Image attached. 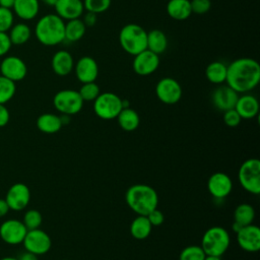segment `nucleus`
I'll list each match as a JSON object with an SVG mask.
<instances>
[{"label":"nucleus","instance_id":"obj_46","mask_svg":"<svg viewBox=\"0 0 260 260\" xmlns=\"http://www.w3.org/2000/svg\"><path fill=\"white\" fill-rule=\"evenodd\" d=\"M15 0H0V6L4 8H9L12 9V6L14 4Z\"/></svg>","mask_w":260,"mask_h":260},{"label":"nucleus","instance_id":"obj_49","mask_svg":"<svg viewBox=\"0 0 260 260\" xmlns=\"http://www.w3.org/2000/svg\"><path fill=\"white\" fill-rule=\"evenodd\" d=\"M0 260H18V259L14 257H4V258H1Z\"/></svg>","mask_w":260,"mask_h":260},{"label":"nucleus","instance_id":"obj_34","mask_svg":"<svg viewBox=\"0 0 260 260\" xmlns=\"http://www.w3.org/2000/svg\"><path fill=\"white\" fill-rule=\"evenodd\" d=\"M205 253L200 246L191 245L185 247L179 256V260H204Z\"/></svg>","mask_w":260,"mask_h":260},{"label":"nucleus","instance_id":"obj_12","mask_svg":"<svg viewBox=\"0 0 260 260\" xmlns=\"http://www.w3.org/2000/svg\"><path fill=\"white\" fill-rule=\"evenodd\" d=\"M27 74V66L17 56H4L0 63V75L16 82L22 80Z\"/></svg>","mask_w":260,"mask_h":260},{"label":"nucleus","instance_id":"obj_3","mask_svg":"<svg viewBox=\"0 0 260 260\" xmlns=\"http://www.w3.org/2000/svg\"><path fill=\"white\" fill-rule=\"evenodd\" d=\"M125 200L129 208L137 215H147L151 210L157 208L158 205L156 191L146 184L130 186L126 191Z\"/></svg>","mask_w":260,"mask_h":260},{"label":"nucleus","instance_id":"obj_19","mask_svg":"<svg viewBox=\"0 0 260 260\" xmlns=\"http://www.w3.org/2000/svg\"><path fill=\"white\" fill-rule=\"evenodd\" d=\"M54 8L56 14L64 21L80 18L84 12L82 0H58Z\"/></svg>","mask_w":260,"mask_h":260},{"label":"nucleus","instance_id":"obj_50","mask_svg":"<svg viewBox=\"0 0 260 260\" xmlns=\"http://www.w3.org/2000/svg\"><path fill=\"white\" fill-rule=\"evenodd\" d=\"M63 260H65V259H63Z\"/></svg>","mask_w":260,"mask_h":260},{"label":"nucleus","instance_id":"obj_33","mask_svg":"<svg viewBox=\"0 0 260 260\" xmlns=\"http://www.w3.org/2000/svg\"><path fill=\"white\" fill-rule=\"evenodd\" d=\"M78 92L83 102H93L101 93V89L100 86L95 83V81H93L82 83Z\"/></svg>","mask_w":260,"mask_h":260},{"label":"nucleus","instance_id":"obj_13","mask_svg":"<svg viewBox=\"0 0 260 260\" xmlns=\"http://www.w3.org/2000/svg\"><path fill=\"white\" fill-rule=\"evenodd\" d=\"M237 242L240 248L249 253L260 250V229L251 223L242 226L237 233Z\"/></svg>","mask_w":260,"mask_h":260},{"label":"nucleus","instance_id":"obj_37","mask_svg":"<svg viewBox=\"0 0 260 260\" xmlns=\"http://www.w3.org/2000/svg\"><path fill=\"white\" fill-rule=\"evenodd\" d=\"M14 16L12 9L0 6V32H8L14 24Z\"/></svg>","mask_w":260,"mask_h":260},{"label":"nucleus","instance_id":"obj_17","mask_svg":"<svg viewBox=\"0 0 260 260\" xmlns=\"http://www.w3.org/2000/svg\"><path fill=\"white\" fill-rule=\"evenodd\" d=\"M238 98L239 93L228 84H219V86H217L211 93L212 105L215 109L221 112L235 109Z\"/></svg>","mask_w":260,"mask_h":260},{"label":"nucleus","instance_id":"obj_42","mask_svg":"<svg viewBox=\"0 0 260 260\" xmlns=\"http://www.w3.org/2000/svg\"><path fill=\"white\" fill-rule=\"evenodd\" d=\"M82 21L84 23V25L86 27H91V26H94L95 23L98 22V14L93 13V12H89V11H86L84 14H82Z\"/></svg>","mask_w":260,"mask_h":260},{"label":"nucleus","instance_id":"obj_23","mask_svg":"<svg viewBox=\"0 0 260 260\" xmlns=\"http://www.w3.org/2000/svg\"><path fill=\"white\" fill-rule=\"evenodd\" d=\"M168 15L175 20H185L192 14L190 0H169L166 7Z\"/></svg>","mask_w":260,"mask_h":260},{"label":"nucleus","instance_id":"obj_43","mask_svg":"<svg viewBox=\"0 0 260 260\" xmlns=\"http://www.w3.org/2000/svg\"><path fill=\"white\" fill-rule=\"evenodd\" d=\"M9 118L10 114L8 109L5 107V105L0 104V128L7 125V123L9 122Z\"/></svg>","mask_w":260,"mask_h":260},{"label":"nucleus","instance_id":"obj_10","mask_svg":"<svg viewBox=\"0 0 260 260\" xmlns=\"http://www.w3.org/2000/svg\"><path fill=\"white\" fill-rule=\"evenodd\" d=\"M25 251L39 255H44L50 251L52 246V240L50 236L43 230L36 229L27 231L23 242Z\"/></svg>","mask_w":260,"mask_h":260},{"label":"nucleus","instance_id":"obj_31","mask_svg":"<svg viewBox=\"0 0 260 260\" xmlns=\"http://www.w3.org/2000/svg\"><path fill=\"white\" fill-rule=\"evenodd\" d=\"M255 218V209L249 203L239 204L234 211V222L241 226L253 223Z\"/></svg>","mask_w":260,"mask_h":260},{"label":"nucleus","instance_id":"obj_44","mask_svg":"<svg viewBox=\"0 0 260 260\" xmlns=\"http://www.w3.org/2000/svg\"><path fill=\"white\" fill-rule=\"evenodd\" d=\"M18 260H39L38 259V256L34 253H30L28 251H25L23 252L19 258H17Z\"/></svg>","mask_w":260,"mask_h":260},{"label":"nucleus","instance_id":"obj_30","mask_svg":"<svg viewBox=\"0 0 260 260\" xmlns=\"http://www.w3.org/2000/svg\"><path fill=\"white\" fill-rule=\"evenodd\" d=\"M7 34L11 44L19 46L28 42L31 37V29L25 22H17L11 26Z\"/></svg>","mask_w":260,"mask_h":260},{"label":"nucleus","instance_id":"obj_29","mask_svg":"<svg viewBox=\"0 0 260 260\" xmlns=\"http://www.w3.org/2000/svg\"><path fill=\"white\" fill-rule=\"evenodd\" d=\"M86 31V26L80 18L67 20L65 22V41L75 43L80 41Z\"/></svg>","mask_w":260,"mask_h":260},{"label":"nucleus","instance_id":"obj_26","mask_svg":"<svg viewBox=\"0 0 260 260\" xmlns=\"http://www.w3.org/2000/svg\"><path fill=\"white\" fill-rule=\"evenodd\" d=\"M228 65L221 61L210 62L205 69V76L210 83L222 84L225 82Z\"/></svg>","mask_w":260,"mask_h":260},{"label":"nucleus","instance_id":"obj_1","mask_svg":"<svg viewBox=\"0 0 260 260\" xmlns=\"http://www.w3.org/2000/svg\"><path fill=\"white\" fill-rule=\"evenodd\" d=\"M260 81V65L249 57H241L228 65L225 83L238 93H248Z\"/></svg>","mask_w":260,"mask_h":260},{"label":"nucleus","instance_id":"obj_32","mask_svg":"<svg viewBox=\"0 0 260 260\" xmlns=\"http://www.w3.org/2000/svg\"><path fill=\"white\" fill-rule=\"evenodd\" d=\"M16 85L15 82L0 75V104L5 105L15 94Z\"/></svg>","mask_w":260,"mask_h":260},{"label":"nucleus","instance_id":"obj_24","mask_svg":"<svg viewBox=\"0 0 260 260\" xmlns=\"http://www.w3.org/2000/svg\"><path fill=\"white\" fill-rule=\"evenodd\" d=\"M168 48V38L160 29H151L147 32L146 49L159 55L162 54Z\"/></svg>","mask_w":260,"mask_h":260},{"label":"nucleus","instance_id":"obj_11","mask_svg":"<svg viewBox=\"0 0 260 260\" xmlns=\"http://www.w3.org/2000/svg\"><path fill=\"white\" fill-rule=\"evenodd\" d=\"M133 71L140 76H148L154 73L159 66V55L145 49L133 56Z\"/></svg>","mask_w":260,"mask_h":260},{"label":"nucleus","instance_id":"obj_9","mask_svg":"<svg viewBox=\"0 0 260 260\" xmlns=\"http://www.w3.org/2000/svg\"><path fill=\"white\" fill-rule=\"evenodd\" d=\"M182 86L175 78L164 77L155 85V94L157 99L166 105L177 104L182 98Z\"/></svg>","mask_w":260,"mask_h":260},{"label":"nucleus","instance_id":"obj_21","mask_svg":"<svg viewBox=\"0 0 260 260\" xmlns=\"http://www.w3.org/2000/svg\"><path fill=\"white\" fill-rule=\"evenodd\" d=\"M235 110L238 112L240 117L245 120L255 118L259 113V102L256 96L250 93H244L239 95L235 106Z\"/></svg>","mask_w":260,"mask_h":260},{"label":"nucleus","instance_id":"obj_7","mask_svg":"<svg viewBox=\"0 0 260 260\" xmlns=\"http://www.w3.org/2000/svg\"><path fill=\"white\" fill-rule=\"evenodd\" d=\"M122 109V99L114 92H101L93 101V112L103 120L117 118Z\"/></svg>","mask_w":260,"mask_h":260},{"label":"nucleus","instance_id":"obj_15","mask_svg":"<svg viewBox=\"0 0 260 260\" xmlns=\"http://www.w3.org/2000/svg\"><path fill=\"white\" fill-rule=\"evenodd\" d=\"M207 190L215 199H223L231 194L233 190V181L228 174L216 172L209 177L207 181Z\"/></svg>","mask_w":260,"mask_h":260},{"label":"nucleus","instance_id":"obj_8","mask_svg":"<svg viewBox=\"0 0 260 260\" xmlns=\"http://www.w3.org/2000/svg\"><path fill=\"white\" fill-rule=\"evenodd\" d=\"M83 100L78 90L62 89L56 92L53 98L55 109L63 115L72 116L79 113L83 108Z\"/></svg>","mask_w":260,"mask_h":260},{"label":"nucleus","instance_id":"obj_38","mask_svg":"<svg viewBox=\"0 0 260 260\" xmlns=\"http://www.w3.org/2000/svg\"><path fill=\"white\" fill-rule=\"evenodd\" d=\"M222 118H223L224 124L231 128H235V127L239 126L242 121V118L240 117V115L238 114V112L235 109H231V110L223 112Z\"/></svg>","mask_w":260,"mask_h":260},{"label":"nucleus","instance_id":"obj_48","mask_svg":"<svg viewBox=\"0 0 260 260\" xmlns=\"http://www.w3.org/2000/svg\"><path fill=\"white\" fill-rule=\"evenodd\" d=\"M204 260H221V258L218 257V256H207L206 255Z\"/></svg>","mask_w":260,"mask_h":260},{"label":"nucleus","instance_id":"obj_4","mask_svg":"<svg viewBox=\"0 0 260 260\" xmlns=\"http://www.w3.org/2000/svg\"><path fill=\"white\" fill-rule=\"evenodd\" d=\"M147 32L136 23H127L119 31V44L129 55L135 56L146 49Z\"/></svg>","mask_w":260,"mask_h":260},{"label":"nucleus","instance_id":"obj_6","mask_svg":"<svg viewBox=\"0 0 260 260\" xmlns=\"http://www.w3.org/2000/svg\"><path fill=\"white\" fill-rule=\"evenodd\" d=\"M239 183L247 192L260 194V160L258 158L246 159L238 172Z\"/></svg>","mask_w":260,"mask_h":260},{"label":"nucleus","instance_id":"obj_45","mask_svg":"<svg viewBox=\"0 0 260 260\" xmlns=\"http://www.w3.org/2000/svg\"><path fill=\"white\" fill-rule=\"evenodd\" d=\"M8 210H9V206H8L6 200L0 198V217L7 214Z\"/></svg>","mask_w":260,"mask_h":260},{"label":"nucleus","instance_id":"obj_40","mask_svg":"<svg viewBox=\"0 0 260 260\" xmlns=\"http://www.w3.org/2000/svg\"><path fill=\"white\" fill-rule=\"evenodd\" d=\"M146 216L152 226H159L164 223V220H165L164 213L157 208L151 210Z\"/></svg>","mask_w":260,"mask_h":260},{"label":"nucleus","instance_id":"obj_36","mask_svg":"<svg viewBox=\"0 0 260 260\" xmlns=\"http://www.w3.org/2000/svg\"><path fill=\"white\" fill-rule=\"evenodd\" d=\"M83 1V6L84 10L93 12L95 14L103 13L107 11L110 6L112 0H82Z\"/></svg>","mask_w":260,"mask_h":260},{"label":"nucleus","instance_id":"obj_47","mask_svg":"<svg viewBox=\"0 0 260 260\" xmlns=\"http://www.w3.org/2000/svg\"><path fill=\"white\" fill-rule=\"evenodd\" d=\"M44 4H46L47 6H52V7H54L55 6V4H56V2L58 1V0H41Z\"/></svg>","mask_w":260,"mask_h":260},{"label":"nucleus","instance_id":"obj_22","mask_svg":"<svg viewBox=\"0 0 260 260\" xmlns=\"http://www.w3.org/2000/svg\"><path fill=\"white\" fill-rule=\"evenodd\" d=\"M12 11L21 20H31L39 14L40 0H15Z\"/></svg>","mask_w":260,"mask_h":260},{"label":"nucleus","instance_id":"obj_16","mask_svg":"<svg viewBox=\"0 0 260 260\" xmlns=\"http://www.w3.org/2000/svg\"><path fill=\"white\" fill-rule=\"evenodd\" d=\"M5 200L9 206V209L20 211L24 209L29 203V188L23 183H15L8 189Z\"/></svg>","mask_w":260,"mask_h":260},{"label":"nucleus","instance_id":"obj_41","mask_svg":"<svg viewBox=\"0 0 260 260\" xmlns=\"http://www.w3.org/2000/svg\"><path fill=\"white\" fill-rule=\"evenodd\" d=\"M11 42L7 32H0V57H4L11 49Z\"/></svg>","mask_w":260,"mask_h":260},{"label":"nucleus","instance_id":"obj_25","mask_svg":"<svg viewBox=\"0 0 260 260\" xmlns=\"http://www.w3.org/2000/svg\"><path fill=\"white\" fill-rule=\"evenodd\" d=\"M62 126L63 125L60 116L52 113L42 114L37 119L38 129L47 134H53L58 132Z\"/></svg>","mask_w":260,"mask_h":260},{"label":"nucleus","instance_id":"obj_18","mask_svg":"<svg viewBox=\"0 0 260 260\" xmlns=\"http://www.w3.org/2000/svg\"><path fill=\"white\" fill-rule=\"evenodd\" d=\"M74 73L81 83L93 82L99 76V65L95 59L90 56L79 58L74 64Z\"/></svg>","mask_w":260,"mask_h":260},{"label":"nucleus","instance_id":"obj_27","mask_svg":"<svg viewBox=\"0 0 260 260\" xmlns=\"http://www.w3.org/2000/svg\"><path fill=\"white\" fill-rule=\"evenodd\" d=\"M152 228L146 215H137L130 223V234L136 240H144L148 238Z\"/></svg>","mask_w":260,"mask_h":260},{"label":"nucleus","instance_id":"obj_28","mask_svg":"<svg viewBox=\"0 0 260 260\" xmlns=\"http://www.w3.org/2000/svg\"><path fill=\"white\" fill-rule=\"evenodd\" d=\"M116 119L118 121L119 126L125 131L136 130L140 123V118L138 113L135 110L131 109L130 107L122 109Z\"/></svg>","mask_w":260,"mask_h":260},{"label":"nucleus","instance_id":"obj_35","mask_svg":"<svg viewBox=\"0 0 260 260\" xmlns=\"http://www.w3.org/2000/svg\"><path fill=\"white\" fill-rule=\"evenodd\" d=\"M42 221H43V216H42L41 212L37 209L27 210L24 213L23 220H22V222L25 225V228L27 229V231L39 229L42 224Z\"/></svg>","mask_w":260,"mask_h":260},{"label":"nucleus","instance_id":"obj_39","mask_svg":"<svg viewBox=\"0 0 260 260\" xmlns=\"http://www.w3.org/2000/svg\"><path fill=\"white\" fill-rule=\"evenodd\" d=\"M191 10L195 14H205L211 8L210 0H191Z\"/></svg>","mask_w":260,"mask_h":260},{"label":"nucleus","instance_id":"obj_2","mask_svg":"<svg viewBox=\"0 0 260 260\" xmlns=\"http://www.w3.org/2000/svg\"><path fill=\"white\" fill-rule=\"evenodd\" d=\"M34 32L42 45L57 46L65 41V21L56 13L45 14L37 21Z\"/></svg>","mask_w":260,"mask_h":260},{"label":"nucleus","instance_id":"obj_14","mask_svg":"<svg viewBox=\"0 0 260 260\" xmlns=\"http://www.w3.org/2000/svg\"><path fill=\"white\" fill-rule=\"evenodd\" d=\"M27 229L18 219H7L0 225V238L9 245H18L23 242Z\"/></svg>","mask_w":260,"mask_h":260},{"label":"nucleus","instance_id":"obj_5","mask_svg":"<svg viewBox=\"0 0 260 260\" xmlns=\"http://www.w3.org/2000/svg\"><path fill=\"white\" fill-rule=\"evenodd\" d=\"M231 237L222 226H211L202 236L200 247L207 256H222L229 249Z\"/></svg>","mask_w":260,"mask_h":260},{"label":"nucleus","instance_id":"obj_20","mask_svg":"<svg viewBox=\"0 0 260 260\" xmlns=\"http://www.w3.org/2000/svg\"><path fill=\"white\" fill-rule=\"evenodd\" d=\"M73 56L66 50L57 51L51 60V66L53 72L58 76L69 75L74 68Z\"/></svg>","mask_w":260,"mask_h":260}]
</instances>
